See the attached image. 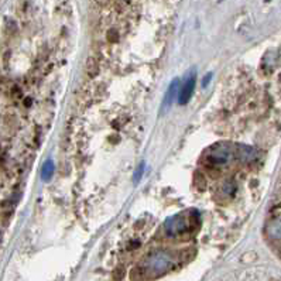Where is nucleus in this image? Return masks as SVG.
Returning <instances> with one entry per match:
<instances>
[{"label":"nucleus","instance_id":"20e7f679","mask_svg":"<svg viewBox=\"0 0 281 281\" xmlns=\"http://www.w3.org/2000/svg\"><path fill=\"white\" fill-rule=\"evenodd\" d=\"M194 89H195V75L191 73L190 78L184 82V85L180 88V92H178L177 98L180 105L188 104V100H190L192 93H194Z\"/></svg>","mask_w":281,"mask_h":281},{"label":"nucleus","instance_id":"9b49d317","mask_svg":"<svg viewBox=\"0 0 281 281\" xmlns=\"http://www.w3.org/2000/svg\"><path fill=\"white\" fill-rule=\"evenodd\" d=\"M264 2H270V0H264Z\"/></svg>","mask_w":281,"mask_h":281},{"label":"nucleus","instance_id":"39448f33","mask_svg":"<svg viewBox=\"0 0 281 281\" xmlns=\"http://www.w3.org/2000/svg\"><path fill=\"white\" fill-rule=\"evenodd\" d=\"M233 153L243 163H250V161H253L257 157L256 150L253 147L245 146V144H236V146L233 147Z\"/></svg>","mask_w":281,"mask_h":281},{"label":"nucleus","instance_id":"6e6552de","mask_svg":"<svg viewBox=\"0 0 281 281\" xmlns=\"http://www.w3.org/2000/svg\"><path fill=\"white\" fill-rule=\"evenodd\" d=\"M53 174H54V163L53 160H47L41 168V178L44 181H48L49 178L53 177Z\"/></svg>","mask_w":281,"mask_h":281},{"label":"nucleus","instance_id":"1a4fd4ad","mask_svg":"<svg viewBox=\"0 0 281 281\" xmlns=\"http://www.w3.org/2000/svg\"><path fill=\"white\" fill-rule=\"evenodd\" d=\"M143 174H144V164L139 165V168H137V171L135 172V181L137 183L141 177H143Z\"/></svg>","mask_w":281,"mask_h":281},{"label":"nucleus","instance_id":"9d476101","mask_svg":"<svg viewBox=\"0 0 281 281\" xmlns=\"http://www.w3.org/2000/svg\"><path fill=\"white\" fill-rule=\"evenodd\" d=\"M211 80H212V73H207V75H205V78L202 80V86H203V88H207L209 82H211Z\"/></svg>","mask_w":281,"mask_h":281},{"label":"nucleus","instance_id":"f03ea898","mask_svg":"<svg viewBox=\"0 0 281 281\" xmlns=\"http://www.w3.org/2000/svg\"><path fill=\"white\" fill-rule=\"evenodd\" d=\"M191 227V216L188 214H178L167 219L164 223V232L170 238H177L187 233Z\"/></svg>","mask_w":281,"mask_h":281},{"label":"nucleus","instance_id":"423d86ee","mask_svg":"<svg viewBox=\"0 0 281 281\" xmlns=\"http://www.w3.org/2000/svg\"><path fill=\"white\" fill-rule=\"evenodd\" d=\"M178 92H180V81L174 80L168 86V89L165 92L164 100H163V109H168L172 105V102L177 99Z\"/></svg>","mask_w":281,"mask_h":281},{"label":"nucleus","instance_id":"f257e3e1","mask_svg":"<svg viewBox=\"0 0 281 281\" xmlns=\"http://www.w3.org/2000/svg\"><path fill=\"white\" fill-rule=\"evenodd\" d=\"M177 263V254L170 250H156L146 257L141 264V273L148 278L160 277Z\"/></svg>","mask_w":281,"mask_h":281},{"label":"nucleus","instance_id":"0eeeda50","mask_svg":"<svg viewBox=\"0 0 281 281\" xmlns=\"http://www.w3.org/2000/svg\"><path fill=\"white\" fill-rule=\"evenodd\" d=\"M267 233L271 239L280 240L281 239V218L271 220L267 225Z\"/></svg>","mask_w":281,"mask_h":281},{"label":"nucleus","instance_id":"7ed1b4c3","mask_svg":"<svg viewBox=\"0 0 281 281\" xmlns=\"http://www.w3.org/2000/svg\"><path fill=\"white\" fill-rule=\"evenodd\" d=\"M233 147L229 144H216L208 151L205 156V161L208 163L211 167H222L226 165L233 157Z\"/></svg>","mask_w":281,"mask_h":281}]
</instances>
